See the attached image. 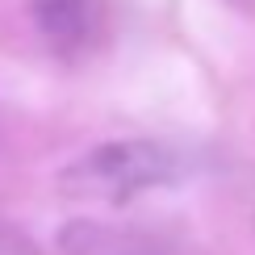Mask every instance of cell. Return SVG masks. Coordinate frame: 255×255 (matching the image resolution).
Instances as JSON below:
<instances>
[{
    "instance_id": "6da1fadb",
    "label": "cell",
    "mask_w": 255,
    "mask_h": 255,
    "mask_svg": "<svg viewBox=\"0 0 255 255\" xmlns=\"http://www.w3.org/2000/svg\"><path fill=\"white\" fill-rule=\"evenodd\" d=\"M180 172L184 167L172 146L155 142V138H118V142H101L80 159H71L59 172V188L76 201L122 205L146 188L172 184Z\"/></svg>"
},
{
    "instance_id": "3957f363",
    "label": "cell",
    "mask_w": 255,
    "mask_h": 255,
    "mask_svg": "<svg viewBox=\"0 0 255 255\" xmlns=\"http://www.w3.org/2000/svg\"><path fill=\"white\" fill-rule=\"evenodd\" d=\"M38 21L59 50H76L92 29V0H38Z\"/></svg>"
},
{
    "instance_id": "277c9868",
    "label": "cell",
    "mask_w": 255,
    "mask_h": 255,
    "mask_svg": "<svg viewBox=\"0 0 255 255\" xmlns=\"http://www.w3.org/2000/svg\"><path fill=\"white\" fill-rule=\"evenodd\" d=\"M0 255H29V243L21 239V230L8 226L4 218H0Z\"/></svg>"
},
{
    "instance_id": "5b68a950",
    "label": "cell",
    "mask_w": 255,
    "mask_h": 255,
    "mask_svg": "<svg viewBox=\"0 0 255 255\" xmlns=\"http://www.w3.org/2000/svg\"><path fill=\"white\" fill-rule=\"evenodd\" d=\"M251 222H255V193H251Z\"/></svg>"
},
{
    "instance_id": "7a4b0ae2",
    "label": "cell",
    "mask_w": 255,
    "mask_h": 255,
    "mask_svg": "<svg viewBox=\"0 0 255 255\" xmlns=\"http://www.w3.org/2000/svg\"><path fill=\"white\" fill-rule=\"evenodd\" d=\"M59 247L67 255H172L155 239H146L142 230H118V226H101V222H71V226H63Z\"/></svg>"
}]
</instances>
